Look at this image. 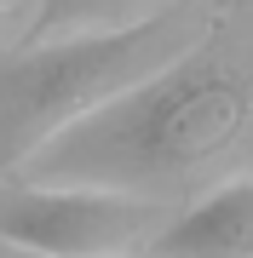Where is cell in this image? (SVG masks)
<instances>
[{
	"instance_id": "5",
	"label": "cell",
	"mask_w": 253,
	"mask_h": 258,
	"mask_svg": "<svg viewBox=\"0 0 253 258\" xmlns=\"http://www.w3.org/2000/svg\"><path fill=\"white\" fill-rule=\"evenodd\" d=\"M144 18V0H46L35 12L29 40H52V35H81V29H115Z\"/></svg>"
},
{
	"instance_id": "6",
	"label": "cell",
	"mask_w": 253,
	"mask_h": 258,
	"mask_svg": "<svg viewBox=\"0 0 253 258\" xmlns=\"http://www.w3.org/2000/svg\"><path fill=\"white\" fill-rule=\"evenodd\" d=\"M247 6H253V0H247Z\"/></svg>"
},
{
	"instance_id": "1",
	"label": "cell",
	"mask_w": 253,
	"mask_h": 258,
	"mask_svg": "<svg viewBox=\"0 0 253 258\" xmlns=\"http://www.w3.org/2000/svg\"><path fill=\"white\" fill-rule=\"evenodd\" d=\"M253 120V81L225 52H178L144 81L52 132L23 166L35 184H92L127 195H167L196 178Z\"/></svg>"
},
{
	"instance_id": "2",
	"label": "cell",
	"mask_w": 253,
	"mask_h": 258,
	"mask_svg": "<svg viewBox=\"0 0 253 258\" xmlns=\"http://www.w3.org/2000/svg\"><path fill=\"white\" fill-rule=\"evenodd\" d=\"M178 52H190V18L144 12L115 29L29 40L23 52L0 57V178L18 172L52 132H64L69 120H81Z\"/></svg>"
},
{
	"instance_id": "4",
	"label": "cell",
	"mask_w": 253,
	"mask_h": 258,
	"mask_svg": "<svg viewBox=\"0 0 253 258\" xmlns=\"http://www.w3.org/2000/svg\"><path fill=\"white\" fill-rule=\"evenodd\" d=\"M161 258H253V178H230L207 201L156 230Z\"/></svg>"
},
{
	"instance_id": "3",
	"label": "cell",
	"mask_w": 253,
	"mask_h": 258,
	"mask_svg": "<svg viewBox=\"0 0 253 258\" xmlns=\"http://www.w3.org/2000/svg\"><path fill=\"white\" fill-rule=\"evenodd\" d=\"M161 230L156 195L92 189V184H35L12 178L0 189V241L40 258H115Z\"/></svg>"
}]
</instances>
